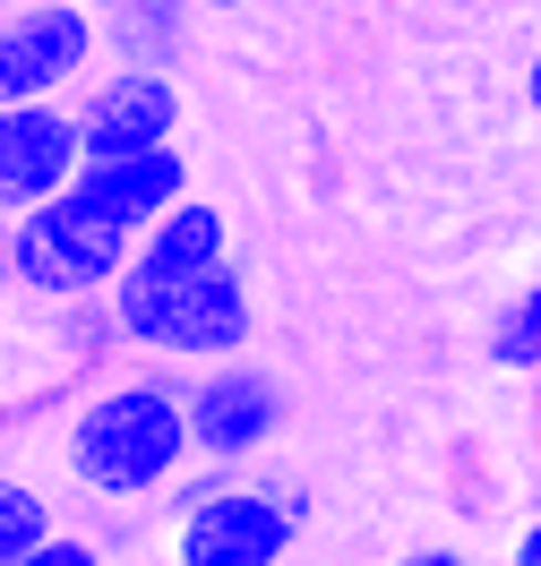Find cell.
Listing matches in <instances>:
<instances>
[{"mask_svg": "<svg viewBox=\"0 0 541 566\" xmlns=\"http://www.w3.org/2000/svg\"><path fill=\"white\" fill-rule=\"evenodd\" d=\"M61 463L95 506H146L189 472V421H180V378L164 360L112 369L104 387H86L61 421Z\"/></svg>", "mask_w": 541, "mask_h": 566, "instance_id": "obj_1", "label": "cell"}, {"mask_svg": "<svg viewBox=\"0 0 541 566\" xmlns=\"http://www.w3.org/2000/svg\"><path fill=\"white\" fill-rule=\"evenodd\" d=\"M121 353H155V360H232L258 335V301L250 275L223 258L207 275H129L104 292Z\"/></svg>", "mask_w": 541, "mask_h": 566, "instance_id": "obj_2", "label": "cell"}, {"mask_svg": "<svg viewBox=\"0 0 541 566\" xmlns=\"http://www.w3.org/2000/svg\"><path fill=\"white\" fill-rule=\"evenodd\" d=\"M129 241L112 214H95L77 189L43 198V207L9 214V275L27 283L35 301H104L121 266H129Z\"/></svg>", "mask_w": 541, "mask_h": 566, "instance_id": "obj_3", "label": "cell"}, {"mask_svg": "<svg viewBox=\"0 0 541 566\" xmlns=\"http://www.w3.org/2000/svg\"><path fill=\"white\" fill-rule=\"evenodd\" d=\"M310 532V490L275 472H232L207 506L173 515V566H284Z\"/></svg>", "mask_w": 541, "mask_h": 566, "instance_id": "obj_4", "label": "cell"}, {"mask_svg": "<svg viewBox=\"0 0 541 566\" xmlns=\"http://www.w3.org/2000/svg\"><path fill=\"white\" fill-rule=\"evenodd\" d=\"M104 61V27L77 0H27L0 18V104H70Z\"/></svg>", "mask_w": 541, "mask_h": 566, "instance_id": "obj_5", "label": "cell"}, {"mask_svg": "<svg viewBox=\"0 0 541 566\" xmlns=\"http://www.w3.org/2000/svg\"><path fill=\"white\" fill-rule=\"evenodd\" d=\"M180 421H189V455L198 463H232L241 472L284 429V387L258 360H198L180 378Z\"/></svg>", "mask_w": 541, "mask_h": 566, "instance_id": "obj_6", "label": "cell"}, {"mask_svg": "<svg viewBox=\"0 0 541 566\" xmlns=\"http://www.w3.org/2000/svg\"><path fill=\"white\" fill-rule=\"evenodd\" d=\"M70 120H77V164L173 146L180 138V86H173V70H95L70 95Z\"/></svg>", "mask_w": 541, "mask_h": 566, "instance_id": "obj_7", "label": "cell"}, {"mask_svg": "<svg viewBox=\"0 0 541 566\" xmlns=\"http://www.w3.org/2000/svg\"><path fill=\"white\" fill-rule=\"evenodd\" d=\"M70 180H77L70 104H0V223L61 198Z\"/></svg>", "mask_w": 541, "mask_h": 566, "instance_id": "obj_8", "label": "cell"}, {"mask_svg": "<svg viewBox=\"0 0 541 566\" xmlns=\"http://www.w3.org/2000/svg\"><path fill=\"white\" fill-rule=\"evenodd\" d=\"M77 198L95 214H112L121 232H146L164 207L189 198V155L180 146H138V155H95V164H77L70 180Z\"/></svg>", "mask_w": 541, "mask_h": 566, "instance_id": "obj_9", "label": "cell"}, {"mask_svg": "<svg viewBox=\"0 0 541 566\" xmlns=\"http://www.w3.org/2000/svg\"><path fill=\"white\" fill-rule=\"evenodd\" d=\"M223 258H232V214L189 189L180 207H164L138 241H129V275H207Z\"/></svg>", "mask_w": 541, "mask_h": 566, "instance_id": "obj_10", "label": "cell"}, {"mask_svg": "<svg viewBox=\"0 0 541 566\" xmlns=\"http://www.w3.org/2000/svg\"><path fill=\"white\" fill-rule=\"evenodd\" d=\"M189 0H129V9H112L95 18L104 27V61L112 70H180V52H189Z\"/></svg>", "mask_w": 541, "mask_h": 566, "instance_id": "obj_11", "label": "cell"}, {"mask_svg": "<svg viewBox=\"0 0 541 566\" xmlns=\"http://www.w3.org/2000/svg\"><path fill=\"white\" fill-rule=\"evenodd\" d=\"M61 532V515H52V497L35 490V481H18V472H0V566L27 558L35 541H52Z\"/></svg>", "mask_w": 541, "mask_h": 566, "instance_id": "obj_12", "label": "cell"}, {"mask_svg": "<svg viewBox=\"0 0 541 566\" xmlns=\"http://www.w3.org/2000/svg\"><path fill=\"white\" fill-rule=\"evenodd\" d=\"M490 360H499V369H541V283H524L499 318H490Z\"/></svg>", "mask_w": 541, "mask_h": 566, "instance_id": "obj_13", "label": "cell"}, {"mask_svg": "<svg viewBox=\"0 0 541 566\" xmlns=\"http://www.w3.org/2000/svg\"><path fill=\"white\" fill-rule=\"evenodd\" d=\"M9 566H104V549H95V532H52V541H35L27 558H9Z\"/></svg>", "mask_w": 541, "mask_h": 566, "instance_id": "obj_14", "label": "cell"}, {"mask_svg": "<svg viewBox=\"0 0 541 566\" xmlns=\"http://www.w3.org/2000/svg\"><path fill=\"white\" fill-rule=\"evenodd\" d=\"M396 566H465L456 549H413V558H396Z\"/></svg>", "mask_w": 541, "mask_h": 566, "instance_id": "obj_15", "label": "cell"}, {"mask_svg": "<svg viewBox=\"0 0 541 566\" xmlns=\"http://www.w3.org/2000/svg\"><path fill=\"white\" fill-rule=\"evenodd\" d=\"M516 566H541V524L524 532V541H516Z\"/></svg>", "mask_w": 541, "mask_h": 566, "instance_id": "obj_16", "label": "cell"}, {"mask_svg": "<svg viewBox=\"0 0 541 566\" xmlns=\"http://www.w3.org/2000/svg\"><path fill=\"white\" fill-rule=\"evenodd\" d=\"M9 283H18V275H9V223H0V292H9Z\"/></svg>", "mask_w": 541, "mask_h": 566, "instance_id": "obj_17", "label": "cell"}, {"mask_svg": "<svg viewBox=\"0 0 541 566\" xmlns=\"http://www.w3.org/2000/svg\"><path fill=\"white\" fill-rule=\"evenodd\" d=\"M524 95H533V104H541V43H533V77H524Z\"/></svg>", "mask_w": 541, "mask_h": 566, "instance_id": "obj_18", "label": "cell"}, {"mask_svg": "<svg viewBox=\"0 0 541 566\" xmlns=\"http://www.w3.org/2000/svg\"><path fill=\"white\" fill-rule=\"evenodd\" d=\"M77 9H95V18H112V9H129V0H77Z\"/></svg>", "mask_w": 541, "mask_h": 566, "instance_id": "obj_19", "label": "cell"}, {"mask_svg": "<svg viewBox=\"0 0 541 566\" xmlns=\"http://www.w3.org/2000/svg\"><path fill=\"white\" fill-rule=\"evenodd\" d=\"M189 9H258V0H189Z\"/></svg>", "mask_w": 541, "mask_h": 566, "instance_id": "obj_20", "label": "cell"}, {"mask_svg": "<svg viewBox=\"0 0 541 566\" xmlns=\"http://www.w3.org/2000/svg\"><path fill=\"white\" fill-rule=\"evenodd\" d=\"M438 9H472V0H438Z\"/></svg>", "mask_w": 541, "mask_h": 566, "instance_id": "obj_21", "label": "cell"}]
</instances>
